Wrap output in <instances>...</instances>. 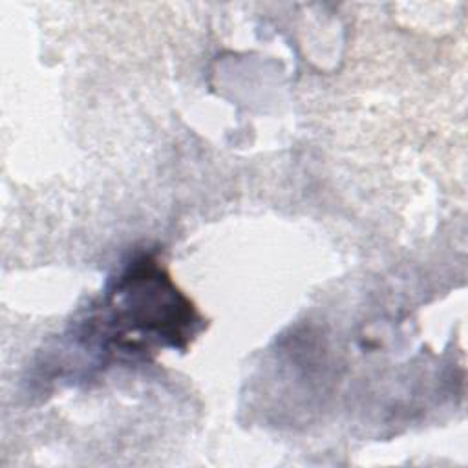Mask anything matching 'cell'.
<instances>
[{
	"mask_svg": "<svg viewBox=\"0 0 468 468\" xmlns=\"http://www.w3.org/2000/svg\"><path fill=\"white\" fill-rule=\"evenodd\" d=\"M90 325L110 351L146 353L154 346L185 349L201 318L150 258L133 261L115 282Z\"/></svg>",
	"mask_w": 468,
	"mask_h": 468,
	"instance_id": "6da1fadb",
	"label": "cell"
}]
</instances>
